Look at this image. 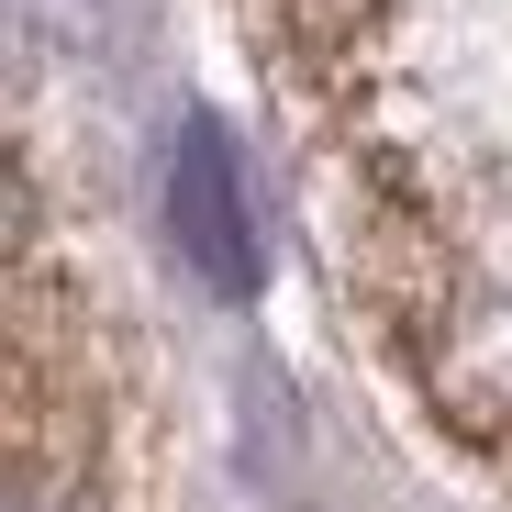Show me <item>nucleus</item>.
<instances>
[{
  "instance_id": "nucleus-1",
  "label": "nucleus",
  "mask_w": 512,
  "mask_h": 512,
  "mask_svg": "<svg viewBox=\"0 0 512 512\" xmlns=\"http://www.w3.org/2000/svg\"><path fill=\"white\" fill-rule=\"evenodd\" d=\"M167 223H179V256H190V268H201L223 301H245L256 279H268L256 223H245V190H234V156H223L212 123H190L179 156H167Z\"/></svg>"
}]
</instances>
